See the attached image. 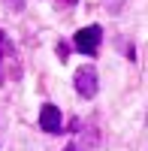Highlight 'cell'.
Returning a JSON list of instances; mask_svg holds the SVG:
<instances>
[{"label":"cell","instance_id":"1","mask_svg":"<svg viewBox=\"0 0 148 151\" xmlns=\"http://www.w3.org/2000/svg\"><path fill=\"white\" fill-rule=\"evenodd\" d=\"M100 42H103V27L100 24H88V27H82L76 36H73V45H76V52L94 58L100 52Z\"/></svg>","mask_w":148,"mask_h":151},{"label":"cell","instance_id":"2","mask_svg":"<svg viewBox=\"0 0 148 151\" xmlns=\"http://www.w3.org/2000/svg\"><path fill=\"white\" fill-rule=\"evenodd\" d=\"M73 82H76L79 97H85V100L97 97V91H100V76H97V70H94L91 64L79 67V70H76V76H73Z\"/></svg>","mask_w":148,"mask_h":151},{"label":"cell","instance_id":"3","mask_svg":"<svg viewBox=\"0 0 148 151\" xmlns=\"http://www.w3.org/2000/svg\"><path fill=\"white\" fill-rule=\"evenodd\" d=\"M40 130L64 133V118H60V109L55 103H42V109H40Z\"/></svg>","mask_w":148,"mask_h":151},{"label":"cell","instance_id":"4","mask_svg":"<svg viewBox=\"0 0 148 151\" xmlns=\"http://www.w3.org/2000/svg\"><path fill=\"white\" fill-rule=\"evenodd\" d=\"M15 60H18V52H15V45L9 42V36L0 30V88L6 85V64L15 67ZM18 70V67H15Z\"/></svg>","mask_w":148,"mask_h":151},{"label":"cell","instance_id":"5","mask_svg":"<svg viewBox=\"0 0 148 151\" xmlns=\"http://www.w3.org/2000/svg\"><path fill=\"white\" fill-rule=\"evenodd\" d=\"M57 58H60V60L70 58V42H57Z\"/></svg>","mask_w":148,"mask_h":151},{"label":"cell","instance_id":"6","mask_svg":"<svg viewBox=\"0 0 148 151\" xmlns=\"http://www.w3.org/2000/svg\"><path fill=\"white\" fill-rule=\"evenodd\" d=\"M6 3L15 9V12H21V9H24V0H6Z\"/></svg>","mask_w":148,"mask_h":151},{"label":"cell","instance_id":"7","mask_svg":"<svg viewBox=\"0 0 148 151\" xmlns=\"http://www.w3.org/2000/svg\"><path fill=\"white\" fill-rule=\"evenodd\" d=\"M64 151H85V148H82V145H76V142H73V145H67Z\"/></svg>","mask_w":148,"mask_h":151},{"label":"cell","instance_id":"8","mask_svg":"<svg viewBox=\"0 0 148 151\" xmlns=\"http://www.w3.org/2000/svg\"><path fill=\"white\" fill-rule=\"evenodd\" d=\"M57 3H64V6H76L79 0H57Z\"/></svg>","mask_w":148,"mask_h":151},{"label":"cell","instance_id":"9","mask_svg":"<svg viewBox=\"0 0 148 151\" xmlns=\"http://www.w3.org/2000/svg\"><path fill=\"white\" fill-rule=\"evenodd\" d=\"M106 3H112V6H118V0H106Z\"/></svg>","mask_w":148,"mask_h":151}]
</instances>
